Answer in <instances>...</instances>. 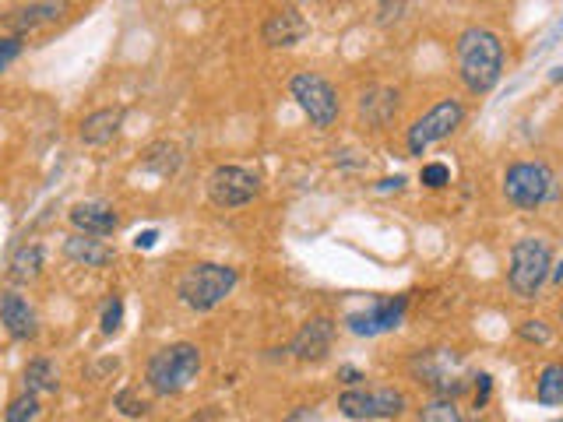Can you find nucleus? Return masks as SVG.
Here are the masks:
<instances>
[{
	"label": "nucleus",
	"mask_w": 563,
	"mask_h": 422,
	"mask_svg": "<svg viewBox=\"0 0 563 422\" xmlns=\"http://www.w3.org/2000/svg\"><path fill=\"white\" fill-rule=\"evenodd\" d=\"M458 74L472 95H486L497 88L500 74H504V43L497 32L490 29H465L458 36Z\"/></svg>",
	"instance_id": "nucleus-1"
},
{
	"label": "nucleus",
	"mask_w": 563,
	"mask_h": 422,
	"mask_svg": "<svg viewBox=\"0 0 563 422\" xmlns=\"http://www.w3.org/2000/svg\"><path fill=\"white\" fill-rule=\"evenodd\" d=\"M201 373V349L191 342H176L159 349L145 366V380L155 394L169 398V394H180L191 387V380Z\"/></svg>",
	"instance_id": "nucleus-2"
},
{
	"label": "nucleus",
	"mask_w": 563,
	"mask_h": 422,
	"mask_svg": "<svg viewBox=\"0 0 563 422\" xmlns=\"http://www.w3.org/2000/svg\"><path fill=\"white\" fill-rule=\"evenodd\" d=\"M236 282H240V275L229 264H194L176 282V296H180L183 306H191L194 313H208L219 303H226V296L236 289Z\"/></svg>",
	"instance_id": "nucleus-3"
},
{
	"label": "nucleus",
	"mask_w": 563,
	"mask_h": 422,
	"mask_svg": "<svg viewBox=\"0 0 563 422\" xmlns=\"http://www.w3.org/2000/svg\"><path fill=\"white\" fill-rule=\"evenodd\" d=\"M549 264H553V250L542 236H521L511 247V271H507V285L514 296L535 299L542 282L549 278Z\"/></svg>",
	"instance_id": "nucleus-4"
},
{
	"label": "nucleus",
	"mask_w": 563,
	"mask_h": 422,
	"mask_svg": "<svg viewBox=\"0 0 563 422\" xmlns=\"http://www.w3.org/2000/svg\"><path fill=\"white\" fill-rule=\"evenodd\" d=\"M504 197L514 208H539L549 197H556V176L546 162H514L504 176Z\"/></svg>",
	"instance_id": "nucleus-5"
},
{
	"label": "nucleus",
	"mask_w": 563,
	"mask_h": 422,
	"mask_svg": "<svg viewBox=\"0 0 563 422\" xmlns=\"http://www.w3.org/2000/svg\"><path fill=\"white\" fill-rule=\"evenodd\" d=\"M405 394L395 387H352L338 394V412L356 422H377V419H398L405 412Z\"/></svg>",
	"instance_id": "nucleus-6"
},
{
	"label": "nucleus",
	"mask_w": 563,
	"mask_h": 422,
	"mask_svg": "<svg viewBox=\"0 0 563 422\" xmlns=\"http://www.w3.org/2000/svg\"><path fill=\"white\" fill-rule=\"evenodd\" d=\"M289 92H293V99L300 102V110L307 113L310 124H314L317 131H328V127L338 120V92L331 88L328 78L300 71L293 81H289Z\"/></svg>",
	"instance_id": "nucleus-7"
},
{
	"label": "nucleus",
	"mask_w": 563,
	"mask_h": 422,
	"mask_svg": "<svg viewBox=\"0 0 563 422\" xmlns=\"http://www.w3.org/2000/svg\"><path fill=\"white\" fill-rule=\"evenodd\" d=\"M461 120H465V106H461L458 99H440L430 113H423V117L409 127V152L426 155L433 145L451 138L461 127Z\"/></svg>",
	"instance_id": "nucleus-8"
},
{
	"label": "nucleus",
	"mask_w": 563,
	"mask_h": 422,
	"mask_svg": "<svg viewBox=\"0 0 563 422\" xmlns=\"http://www.w3.org/2000/svg\"><path fill=\"white\" fill-rule=\"evenodd\" d=\"M257 194H261V180H257V173H250L243 166H219L208 176V201L222 211L243 208Z\"/></svg>",
	"instance_id": "nucleus-9"
},
{
	"label": "nucleus",
	"mask_w": 563,
	"mask_h": 422,
	"mask_svg": "<svg viewBox=\"0 0 563 422\" xmlns=\"http://www.w3.org/2000/svg\"><path fill=\"white\" fill-rule=\"evenodd\" d=\"M405 306H409V296H395V299H377L366 310H352L345 317V328L359 338H377L388 335V331L402 328L405 321Z\"/></svg>",
	"instance_id": "nucleus-10"
},
{
	"label": "nucleus",
	"mask_w": 563,
	"mask_h": 422,
	"mask_svg": "<svg viewBox=\"0 0 563 422\" xmlns=\"http://www.w3.org/2000/svg\"><path fill=\"white\" fill-rule=\"evenodd\" d=\"M412 373L419 377V384L433 387V391L440 394V398H451L454 394L465 391V373L458 370V359L451 356V352H423V356H416V363H412Z\"/></svg>",
	"instance_id": "nucleus-11"
},
{
	"label": "nucleus",
	"mask_w": 563,
	"mask_h": 422,
	"mask_svg": "<svg viewBox=\"0 0 563 422\" xmlns=\"http://www.w3.org/2000/svg\"><path fill=\"white\" fill-rule=\"evenodd\" d=\"M331 342H335V321L331 317H310L296 338L289 342V352H293L300 363H321L331 352Z\"/></svg>",
	"instance_id": "nucleus-12"
},
{
	"label": "nucleus",
	"mask_w": 563,
	"mask_h": 422,
	"mask_svg": "<svg viewBox=\"0 0 563 422\" xmlns=\"http://www.w3.org/2000/svg\"><path fill=\"white\" fill-rule=\"evenodd\" d=\"M310 32V22L300 15V8H278L268 15V22L261 25V39L268 46H296L303 43Z\"/></svg>",
	"instance_id": "nucleus-13"
},
{
	"label": "nucleus",
	"mask_w": 563,
	"mask_h": 422,
	"mask_svg": "<svg viewBox=\"0 0 563 422\" xmlns=\"http://www.w3.org/2000/svg\"><path fill=\"white\" fill-rule=\"evenodd\" d=\"M0 324L8 328V335L15 338V342H29V338L39 335L36 310H32L29 299L18 296V292H4V296H0Z\"/></svg>",
	"instance_id": "nucleus-14"
},
{
	"label": "nucleus",
	"mask_w": 563,
	"mask_h": 422,
	"mask_svg": "<svg viewBox=\"0 0 563 422\" xmlns=\"http://www.w3.org/2000/svg\"><path fill=\"white\" fill-rule=\"evenodd\" d=\"M71 226L78 229L81 236H113L120 226L117 211L110 208V204L103 201H81L71 208Z\"/></svg>",
	"instance_id": "nucleus-15"
},
{
	"label": "nucleus",
	"mask_w": 563,
	"mask_h": 422,
	"mask_svg": "<svg viewBox=\"0 0 563 422\" xmlns=\"http://www.w3.org/2000/svg\"><path fill=\"white\" fill-rule=\"evenodd\" d=\"M64 254L67 261L81 264V268H106V264H113V247H106L103 240H96V236H67L64 240Z\"/></svg>",
	"instance_id": "nucleus-16"
},
{
	"label": "nucleus",
	"mask_w": 563,
	"mask_h": 422,
	"mask_svg": "<svg viewBox=\"0 0 563 422\" xmlns=\"http://www.w3.org/2000/svg\"><path fill=\"white\" fill-rule=\"evenodd\" d=\"M60 15H64V4H22V8L8 11L4 25H8V29H15L18 39H22L25 32H36L39 25L57 22Z\"/></svg>",
	"instance_id": "nucleus-17"
},
{
	"label": "nucleus",
	"mask_w": 563,
	"mask_h": 422,
	"mask_svg": "<svg viewBox=\"0 0 563 422\" xmlns=\"http://www.w3.org/2000/svg\"><path fill=\"white\" fill-rule=\"evenodd\" d=\"M124 124V110H96L81 120V141L85 145H106L120 134Z\"/></svg>",
	"instance_id": "nucleus-18"
},
{
	"label": "nucleus",
	"mask_w": 563,
	"mask_h": 422,
	"mask_svg": "<svg viewBox=\"0 0 563 422\" xmlns=\"http://www.w3.org/2000/svg\"><path fill=\"white\" fill-rule=\"evenodd\" d=\"M60 387V373L57 366L50 363V359H32L29 366H25V391L29 394H57Z\"/></svg>",
	"instance_id": "nucleus-19"
},
{
	"label": "nucleus",
	"mask_w": 563,
	"mask_h": 422,
	"mask_svg": "<svg viewBox=\"0 0 563 422\" xmlns=\"http://www.w3.org/2000/svg\"><path fill=\"white\" fill-rule=\"evenodd\" d=\"M43 261H46L43 247H39V243H25V247H18L15 257H11V278H15V282H32V278L43 271Z\"/></svg>",
	"instance_id": "nucleus-20"
},
{
	"label": "nucleus",
	"mask_w": 563,
	"mask_h": 422,
	"mask_svg": "<svg viewBox=\"0 0 563 422\" xmlns=\"http://www.w3.org/2000/svg\"><path fill=\"white\" fill-rule=\"evenodd\" d=\"M141 166L148 169V173H155V176H173L176 169H180V148L176 145H169V141H159V145H152L145 152V162Z\"/></svg>",
	"instance_id": "nucleus-21"
},
{
	"label": "nucleus",
	"mask_w": 563,
	"mask_h": 422,
	"mask_svg": "<svg viewBox=\"0 0 563 422\" xmlns=\"http://www.w3.org/2000/svg\"><path fill=\"white\" fill-rule=\"evenodd\" d=\"M535 398L539 405H563V363L542 366L539 380H535Z\"/></svg>",
	"instance_id": "nucleus-22"
},
{
	"label": "nucleus",
	"mask_w": 563,
	"mask_h": 422,
	"mask_svg": "<svg viewBox=\"0 0 563 422\" xmlns=\"http://www.w3.org/2000/svg\"><path fill=\"white\" fill-rule=\"evenodd\" d=\"M419 422H461V408L451 398H437L419 408Z\"/></svg>",
	"instance_id": "nucleus-23"
},
{
	"label": "nucleus",
	"mask_w": 563,
	"mask_h": 422,
	"mask_svg": "<svg viewBox=\"0 0 563 422\" xmlns=\"http://www.w3.org/2000/svg\"><path fill=\"white\" fill-rule=\"evenodd\" d=\"M36 415H39V398L25 391L11 401V408L4 412V422H36Z\"/></svg>",
	"instance_id": "nucleus-24"
},
{
	"label": "nucleus",
	"mask_w": 563,
	"mask_h": 422,
	"mask_svg": "<svg viewBox=\"0 0 563 422\" xmlns=\"http://www.w3.org/2000/svg\"><path fill=\"white\" fill-rule=\"evenodd\" d=\"M113 405H117L120 412L127 415V419H141V415L148 412V401H145V398H138V394H134L131 387H127V391H120Z\"/></svg>",
	"instance_id": "nucleus-25"
},
{
	"label": "nucleus",
	"mask_w": 563,
	"mask_h": 422,
	"mask_svg": "<svg viewBox=\"0 0 563 422\" xmlns=\"http://www.w3.org/2000/svg\"><path fill=\"white\" fill-rule=\"evenodd\" d=\"M419 180H423L430 190H440V187H447V183H451V169H447L444 162H426L423 173H419Z\"/></svg>",
	"instance_id": "nucleus-26"
},
{
	"label": "nucleus",
	"mask_w": 563,
	"mask_h": 422,
	"mask_svg": "<svg viewBox=\"0 0 563 422\" xmlns=\"http://www.w3.org/2000/svg\"><path fill=\"white\" fill-rule=\"evenodd\" d=\"M120 324H124V299L113 296L103 310V335H117Z\"/></svg>",
	"instance_id": "nucleus-27"
},
{
	"label": "nucleus",
	"mask_w": 563,
	"mask_h": 422,
	"mask_svg": "<svg viewBox=\"0 0 563 422\" xmlns=\"http://www.w3.org/2000/svg\"><path fill=\"white\" fill-rule=\"evenodd\" d=\"M18 57H22V39H18V36H0V74L8 71Z\"/></svg>",
	"instance_id": "nucleus-28"
},
{
	"label": "nucleus",
	"mask_w": 563,
	"mask_h": 422,
	"mask_svg": "<svg viewBox=\"0 0 563 422\" xmlns=\"http://www.w3.org/2000/svg\"><path fill=\"white\" fill-rule=\"evenodd\" d=\"M518 335L525 338V342H532V345H549V328L542 321H521V328H518Z\"/></svg>",
	"instance_id": "nucleus-29"
},
{
	"label": "nucleus",
	"mask_w": 563,
	"mask_h": 422,
	"mask_svg": "<svg viewBox=\"0 0 563 422\" xmlns=\"http://www.w3.org/2000/svg\"><path fill=\"white\" fill-rule=\"evenodd\" d=\"M479 387H476V408H486V401H490V391H493V380L490 373H479Z\"/></svg>",
	"instance_id": "nucleus-30"
},
{
	"label": "nucleus",
	"mask_w": 563,
	"mask_h": 422,
	"mask_svg": "<svg viewBox=\"0 0 563 422\" xmlns=\"http://www.w3.org/2000/svg\"><path fill=\"white\" fill-rule=\"evenodd\" d=\"M282 422H317V412L310 405H300V408H293Z\"/></svg>",
	"instance_id": "nucleus-31"
},
{
	"label": "nucleus",
	"mask_w": 563,
	"mask_h": 422,
	"mask_svg": "<svg viewBox=\"0 0 563 422\" xmlns=\"http://www.w3.org/2000/svg\"><path fill=\"white\" fill-rule=\"evenodd\" d=\"M338 377H342V384H349V387H359V380H366L356 366H342V370H338Z\"/></svg>",
	"instance_id": "nucleus-32"
},
{
	"label": "nucleus",
	"mask_w": 563,
	"mask_h": 422,
	"mask_svg": "<svg viewBox=\"0 0 563 422\" xmlns=\"http://www.w3.org/2000/svg\"><path fill=\"white\" fill-rule=\"evenodd\" d=\"M402 187H405V176H388V180L377 183V190H381V194H388V190H402Z\"/></svg>",
	"instance_id": "nucleus-33"
},
{
	"label": "nucleus",
	"mask_w": 563,
	"mask_h": 422,
	"mask_svg": "<svg viewBox=\"0 0 563 422\" xmlns=\"http://www.w3.org/2000/svg\"><path fill=\"white\" fill-rule=\"evenodd\" d=\"M155 240H159V233H155V229H148V233H141L134 243H138L141 250H148V247H155Z\"/></svg>",
	"instance_id": "nucleus-34"
},
{
	"label": "nucleus",
	"mask_w": 563,
	"mask_h": 422,
	"mask_svg": "<svg viewBox=\"0 0 563 422\" xmlns=\"http://www.w3.org/2000/svg\"><path fill=\"white\" fill-rule=\"evenodd\" d=\"M549 81H563V67H556V71L549 74Z\"/></svg>",
	"instance_id": "nucleus-35"
},
{
	"label": "nucleus",
	"mask_w": 563,
	"mask_h": 422,
	"mask_svg": "<svg viewBox=\"0 0 563 422\" xmlns=\"http://www.w3.org/2000/svg\"><path fill=\"white\" fill-rule=\"evenodd\" d=\"M553 282H563V261H560V268L553 271Z\"/></svg>",
	"instance_id": "nucleus-36"
},
{
	"label": "nucleus",
	"mask_w": 563,
	"mask_h": 422,
	"mask_svg": "<svg viewBox=\"0 0 563 422\" xmlns=\"http://www.w3.org/2000/svg\"><path fill=\"white\" fill-rule=\"evenodd\" d=\"M560 321H563V310H560Z\"/></svg>",
	"instance_id": "nucleus-37"
},
{
	"label": "nucleus",
	"mask_w": 563,
	"mask_h": 422,
	"mask_svg": "<svg viewBox=\"0 0 563 422\" xmlns=\"http://www.w3.org/2000/svg\"><path fill=\"white\" fill-rule=\"evenodd\" d=\"M553 422H563V419H553Z\"/></svg>",
	"instance_id": "nucleus-38"
}]
</instances>
